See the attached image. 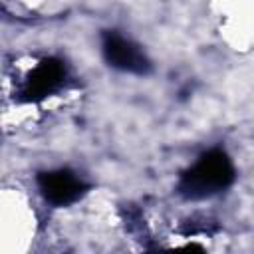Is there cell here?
Segmentation results:
<instances>
[{
  "label": "cell",
  "mask_w": 254,
  "mask_h": 254,
  "mask_svg": "<svg viewBox=\"0 0 254 254\" xmlns=\"http://www.w3.org/2000/svg\"><path fill=\"white\" fill-rule=\"evenodd\" d=\"M232 181L234 165L230 157L220 149H210L181 175L177 190L189 200H200L228 189Z\"/></svg>",
  "instance_id": "cell-1"
},
{
  "label": "cell",
  "mask_w": 254,
  "mask_h": 254,
  "mask_svg": "<svg viewBox=\"0 0 254 254\" xmlns=\"http://www.w3.org/2000/svg\"><path fill=\"white\" fill-rule=\"evenodd\" d=\"M38 189L48 202H52L56 206H67V204L75 202L87 190V185L73 171L58 169V171L40 173Z\"/></svg>",
  "instance_id": "cell-3"
},
{
  "label": "cell",
  "mask_w": 254,
  "mask_h": 254,
  "mask_svg": "<svg viewBox=\"0 0 254 254\" xmlns=\"http://www.w3.org/2000/svg\"><path fill=\"white\" fill-rule=\"evenodd\" d=\"M65 79V64L56 58L42 60L28 75L20 95L24 101H40L64 85Z\"/></svg>",
  "instance_id": "cell-4"
},
{
  "label": "cell",
  "mask_w": 254,
  "mask_h": 254,
  "mask_svg": "<svg viewBox=\"0 0 254 254\" xmlns=\"http://www.w3.org/2000/svg\"><path fill=\"white\" fill-rule=\"evenodd\" d=\"M101 50L107 60V64L115 69L145 75L151 71V62L145 56V52L133 44L129 38L121 36L119 32L107 30L101 36Z\"/></svg>",
  "instance_id": "cell-2"
}]
</instances>
